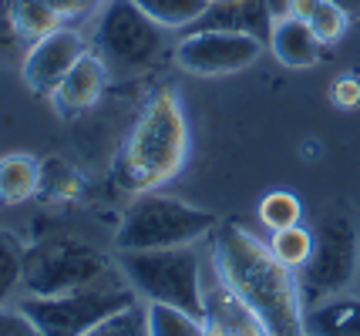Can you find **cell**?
Segmentation results:
<instances>
[{"instance_id":"obj_14","label":"cell","mask_w":360,"mask_h":336,"mask_svg":"<svg viewBox=\"0 0 360 336\" xmlns=\"http://www.w3.org/2000/svg\"><path fill=\"white\" fill-rule=\"evenodd\" d=\"M307 336H360V296H330L303 309Z\"/></svg>"},{"instance_id":"obj_20","label":"cell","mask_w":360,"mask_h":336,"mask_svg":"<svg viewBox=\"0 0 360 336\" xmlns=\"http://www.w3.org/2000/svg\"><path fill=\"white\" fill-rule=\"evenodd\" d=\"M81 178L78 172L61 159H51V161H41V189L37 195L47 199V202H71L81 195Z\"/></svg>"},{"instance_id":"obj_8","label":"cell","mask_w":360,"mask_h":336,"mask_svg":"<svg viewBox=\"0 0 360 336\" xmlns=\"http://www.w3.org/2000/svg\"><path fill=\"white\" fill-rule=\"evenodd\" d=\"M360 242L357 229L347 215H323L314 225V256L297 272L303 306H314L320 300H330L350 286L357 276Z\"/></svg>"},{"instance_id":"obj_24","label":"cell","mask_w":360,"mask_h":336,"mask_svg":"<svg viewBox=\"0 0 360 336\" xmlns=\"http://www.w3.org/2000/svg\"><path fill=\"white\" fill-rule=\"evenodd\" d=\"M84 336H148V330H145V303H135L122 309V313H115Z\"/></svg>"},{"instance_id":"obj_10","label":"cell","mask_w":360,"mask_h":336,"mask_svg":"<svg viewBox=\"0 0 360 336\" xmlns=\"http://www.w3.org/2000/svg\"><path fill=\"white\" fill-rule=\"evenodd\" d=\"M91 51V41L75 27H58L47 37L34 41L24 54V81L37 95H47L64 81V74Z\"/></svg>"},{"instance_id":"obj_5","label":"cell","mask_w":360,"mask_h":336,"mask_svg":"<svg viewBox=\"0 0 360 336\" xmlns=\"http://www.w3.org/2000/svg\"><path fill=\"white\" fill-rule=\"evenodd\" d=\"M219 219L209 208H195L162 192L135 195L125 219L115 232V253H141V249H175L199 246L216 232Z\"/></svg>"},{"instance_id":"obj_29","label":"cell","mask_w":360,"mask_h":336,"mask_svg":"<svg viewBox=\"0 0 360 336\" xmlns=\"http://www.w3.org/2000/svg\"><path fill=\"white\" fill-rule=\"evenodd\" d=\"M323 0H293V7H290V17H300V20H310L314 11L320 7Z\"/></svg>"},{"instance_id":"obj_21","label":"cell","mask_w":360,"mask_h":336,"mask_svg":"<svg viewBox=\"0 0 360 336\" xmlns=\"http://www.w3.org/2000/svg\"><path fill=\"white\" fill-rule=\"evenodd\" d=\"M256 215H259V222L266 232H280V229H290V225H300L303 219V202H300L293 192H276L263 195V202L256 208Z\"/></svg>"},{"instance_id":"obj_30","label":"cell","mask_w":360,"mask_h":336,"mask_svg":"<svg viewBox=\"0 0 360 336\" xmlns=\"http://www.w3.org/2000/svg\"><path fill=\"white\" fill-rule=\"evenodd\" d=\"M266 4V11L273 20H283V17H290V7H293V0H263Z\"/></svg>"},{"instance_id":"obj_11","label":"cell","mask_w":360,"mask_h":336,"mask_svg":"<svg viewBox=\"0 0 360 336\" xmlns=\"http://www.w3.org/2000/svg\"><path fill=\"white\" fill-rule=\"evenodd\" d=\"M108 81H111V74H108V67H105V61H101L94 51H88L78 65L64 74L61 84L51 91V105H54L58 114L75 118V114L94 108V105L105 98Z\"/></svg>"},{"instance_id":"obj_17","label":"cell","mask_w":360,"mask_h":336,"mask_svg":"<svg viewBox=\"0 0 360 336\" xmlns=\"http://www.w3.org/2000/svg\"><path fill=\"white\" fill-rule=\"evenodd\" d=\"M145 330L148 336H205V320L179 306L145 303Z\"/></svg>"},{"instance_id":"obj_15","label":"cell","mask_w":360,"mask_h":336,"mask_svg":"<svg viewBox=\"0 0 360 336\" xmlns=\"http://www.w3.org/2000/svg\"><path fill=\"white\" fill-rule=\"evenodd\" d=\"M41 189V161L27 152L0 155V206H24Z\"/></svg>"},{"instance_id":"obj_13","label":"cell","mask_w":360,"mask_h":336,"mask_svg":"<svg viewBox=\"0 0 360 336\" xmlns=\"http://www.w3.org/2000/svg\"><path fill=\"white\" fill-rule=\"evenodd\" d=\"M266 48L273 51V58L286 67H314L316 61H320V54H323V44L314 37L310 24L300 20V17L273 20Z\"/></svg>"},{"instance_id":"obj_19","label":"cell","mask_w":360,"mask_h":336,"mask_svg":"<svg viewBox=\"0 0 360 336\" xmlns=\"http://www.w3.org/2000/svg\"><path fill=\"white\" fill-rule=\"evenodd\" d=\"M266 246L286 269L300 272L307 262H310V256H314V229H307V225H290V229H280V232H269Z\"/></svg>"},{"instance_id":"obj_31","label":"cell","mask_w":360,"mask_h":336,"mask_svg":"<svg viewBox=\"0 0 360 336\" xmlns=\"http://www.w3.org/2000/svg\"><path fill=\"white\" fill-rule=\"evenodd\" d=\"M333 7H340L350 20H360V0H330Z\"/></svg>"},{"instance_id":"obj_27","label":"cell","mask_w":360,"mask_h":336,"mask_svg":"<svg viewBox=\"0 0 360 336\" xmlns=\"http://www.w3.org/2000/svg\"><path fill=\"white\" fill-rule=\"evenodd\" d=\"M20 34L14 27V14H11V0H0V51L17 48Z\"/></svg>"},{"instance_id":"obj_3","label":"cell","mask_w":360,"mask_h":336,"mask_svg":"<svg viewBox=\"0 0 360 336\" xmlns=\"http://www.w3.org/2000/svg\"><path fill=\"white\" fill-rule=\"evenodd\" d=\"M91 51L105 61L111 78H139L158 67L175 44L135 0H101L91 24Z\"/></svg>"},{"instance_id":"obj_2","label":"cell","mask_w":360,"mask_h":336,"mask_svg":"<svg viewBox=\"0 0 360 336\" xmlns=\"http://www.w3.org/2000/svg\"><path fill=\"white\" fill-rule=\"evenodd\" d=\"M188 159V121L175 91H158L145 101L125 145L115 159V185L128 195H145L172 182Z\"/></svg>"},{"instance_id":"obj_25","label":"cell","mask_w":360,"mask_h":336,"mask_svg":"<svg viewBox=\"0 0 360 336\" xmlns=\"http://www.w3.org/2000/svg\"><path fill=\"white\" fill-rule=\"evenodd\" d=\"M0 336H41V333H37V326L20 313V306L0 303Z\"/></svg>"},{"instance_id":"obj_4","label":"cell","mask_w":360,"mask_h":336,"mask_svg":"<svg viewBox=\"0 0 360 336\" xmlns=\"http://www.w3.org/2000/svg\"><path fill=\"white\" fill-rule=\"evenodd\" d=\"M115 266L125 276L128 286L139 293L141 303L179 306V309L205 320V303H202L205 259L195 246L115 253Z\"/></svg>"},{"instance_id":"obj_1","label":"cell","mask_w":360,"mask_h":336,"mask_svg":"<svg viewBox=\"0 0 360 336\" xmlns=\"http://www.w3.org/2000/svg\"><path fill=\"white\" fill-rule=\"evenodd\" d=\"M209 259L266 336H307L303 330L307 306L300 296L297 272L286 269L263 239L233 222L216 225Z\"/></svg>"},{"instance_id":"obj_18","label":"cell","mask_w":360,"mask_h":336,"mask_svg":"<svg viewBox=\"0 0 360 336\" xmlns=\"http://www.w3.org/2000/svg\"><path fill=\"white\" fill-rule=\"evenodd\" d=\"M135 4L165 31H182V27H192L195 20H202L212 0H135Z\"/></svg>"},{"instance_id":"obj_6","label":"cell","mask_w":360,"mask_h":336,"mask_svg":"<svg viewBox=\"0 0 360 336\" xmlns=\"http://www.w3.org/2000/svg\"><path fill=\"white\" fill-rule=\"evenodd\" d=\"M135 303H141L139 293L128 286L125 276L115 266V272H108L91 286L58 293V296H24L17 306L37 326L41 336H84L98 323H105L108 316Z\"/></svg>"},{"instance_id":"obj_12","label":"cell","mask_w":360,"mask_h":336,"mask_svg":"<svg viewBox=\"0 0 360 336\" xmlns=\"http://www.w3.org/2000/svg\"><path fill=\"white\" fill-rule=\"evenodd\" d=\"M192 31H236L252 34L263 44L269 41L273 31V17H269L263 0H212L202 20L192 24Z\"/></svg>"},{"instance_id":"obj_22","label":"cell","mask_w":360,"mask_h":336,"mask_svg":"<svg viewBox=\"0 0 360 336\" xmlns=\"http://www.w3.org/2000/svg\"><path fill=\"white\" fill-rule=\"evenodd\" d=\"M24 283V249L20 242L0 229V303H7Z\"/></svg>"},{"instance_id":"obj_23","label":"cell","mask_w":360,"mask_h":336,"mask_svg":"<svg viewBox=\"0 0 360 336\" xmlns=\"http://www.w3.org/2000/svg\"><path fill=\"white\" fill-rule=\"evenodd\" d=\"M310 24V31H314V37L327 48V44H337L340 37L347 34V24H350V17L340 11V7H333L330 0H323L320 7L314 11V17L307 20Z\"/></svg>"},{"instance_id":"obj_26","label":"cell","mask_w":360,"mask_h":336,"mask_svg":"<svg viewBox=\"0 0 360 336\" xmlns=\"http://www.w3.org/2000/svg\"><path fill=\"white\" fill-rule=\"evenodd\" d=\"M330 101H333L337 108H360V78L357 74H344V78L333 81Z\"/></svg>"},{"instance_id":"obj_28","label":"cell","mask_w":360,"mask_h":336,"mask_svg":"<svg viewBox=\"0 0 360 336\" xmlns=\"http://www.w3.org/2000/svg\"><path fill=\"white\" fill-rule=\"evenodd\" d=\"M47 4H51V7H54L61 17H75V14H81V11H84L91 0H47Z\"/></svg>"},{"instance_id":"obj_16","label":"cell","mask_w":360,"mask_h":336,"mask_svg":"<svg viewBox=\"0 0 360 336\" xmlns=\"http://www.w3.org/2000/svg\"><path fill=\"white\" fill-rule=\"evenodd\" d=\"M11 14H14V27L20 41H27V44L64 27V17L47 0H11Z\"/></svg>"},{"instance_id":"obj_7","label":"cell","mask_w":360,"mask_h":336,"mask_svg":"<svg viewBox=\"0 0 360 336\" xmlns=\"http://www.w3.org/2000/svg\"><path fill=\"white\" fill-rule=\"evenodd\" d=\"M115 272V259L98 246L75 236H54L24 249V283L27 296H58L71 289L91 286Z\"/></svg>"},{"instance_id":"obj_9","label":"cell","mask_w":360,"mask_h":336,"mask_svg":"<svg viewBox=\"0 0 360 336\" xmlns=\"http://www.w3.org/2000/svg\"><path fill=\"white\" fill-rule=\"evenodd\" d=\"M263 41L252 34L236 31H188L182 41H175V65L199 74V78H226L252 67L263 58Z\"/></svg>"}]
</instances>
